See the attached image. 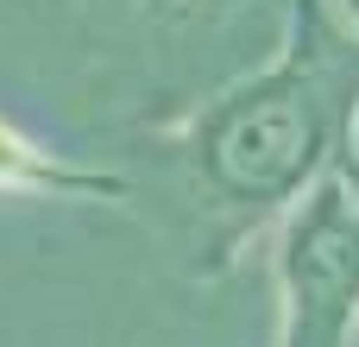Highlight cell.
Wrapping results in <instances>:
<instances>
[{"mask_svg": "<svg viewBox=\"0 0 359 347\" xmlns=\"http://www.w3.org/2000/svg\"><path fill=\"white\" fill-rule=\"evenodd\" d=\"M359 107V38H341L328 0L290 6V38L271 70L221 89L183 126V164L208 215V272L233 266L240 240L259 234L284 202L303 196L334 158H347Z\"/></svg>", "mask_w": 359, "mask_h": 347, "instance_id": "1", "label": "cell"}, {"mask_svg": "<svg viewBox=\"0 0 359 347\" xmlns=\"http://www.w3.org/2000/svg\"><path fill=\"white\" fill-rule=\"evenodd\" d=\"M284 335L278 347H353L359 322V177L334 158L278 240Z\"/></svg>", "mask_w": 359, "mask_h": 347, "instance_id": "2", "label": "cell"}, {"mask_svg": "<svg viewBox=\"0 0 359 347\" xmlns=\"http://www.w3.org/2000/svg\"><path fill=\"white\" fill-rule=\"evenodd\" d=\"M341 6L359 19V0H341ZM347 164H353V177H359V120H353V133H347Z\"/></svg>", "mask_w": 359, "mask_h": 347, "instance_id": "3", "label": "cell"}]
</instances>
